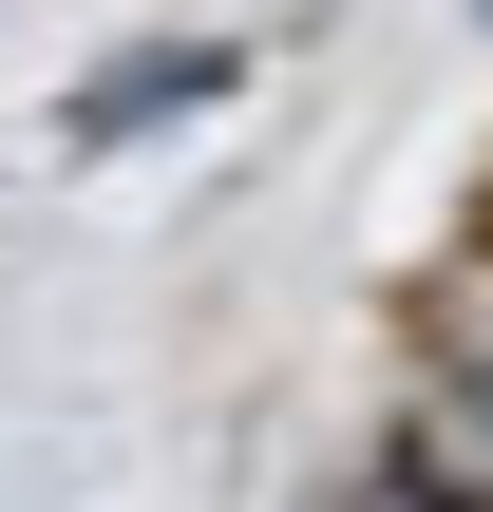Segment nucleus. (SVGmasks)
Segmentation results:
<instances>
[{
  "label": "nucleus",
  "mask_w": 493,
  "mask_h": 512,
  "mask_svg": "<svg viewBox=\"0 0 493 512\" xmlns=\"http://www.w3.org/2000/svg\"><path fill=\"white\" fill-rule=\"evenodd\" d=\"M475 19H493V0H475Z\"/></svg>",
  "instance_id": "3"
},
{
  "label": "nucleus",
  "mask_w": 493,
  "mask_h": 512,
  "mask_svg": "<svg viewBox=\"0 0 493 512\" xmlns=\"http://www.w3.org/2000/svg\"><path fill=\"white\" fill-rule=\"evenodd\" d=\"M209 95H228V38H133L114 76L57 95V152H133V133H171V114H209Z\"/></svg>",
  "instance_id": "1"
},
{
  "label": "nucleus",
  "mask_w": 493,
  "mask_h": 512,
  "mask_svg": "<svg viewBox=\"0 0 493 512\" xmlns=\"http://www.w3.org/2000/svg\"><path fill=\"white\" fill-rule=\"evenodd\" d=\"M437 380H456V418H475V456H493V304L456 323V342H437Z\"/></svg>",
  "instance_id": "2"
}]
</instances>
